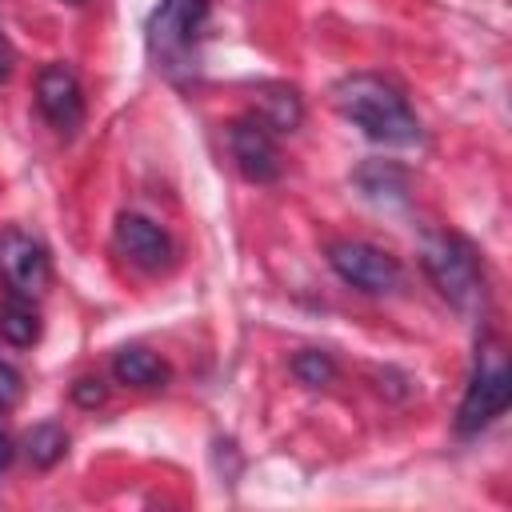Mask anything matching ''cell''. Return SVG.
<instances>
[{"mask_svg":"<svg viewBox=\"0 0 512 512\" xmlns=\"http://www.w3.org/2000/svg\"><path fill=\"white\" fill-rule=\"evenodd\" d=\"M332 104L344 120H352L368 140H380V144H396V148H408L420 140V120L412 112V104L404 100V92L384 80V76H372V72H356V76H344L336 88H332Z\"/></svg>","mask_w":512,"mask_h":512,"instance_id":"cell-1","label":"cell"},{"mask_svg":"<svg viewBox=\"0 0 512 512\" xmlns=\"http://www.w3.org/2000/svg\"><path fill=\"white\" fill-rule=\"evenodd\" d=\"M420 268L436 292L456 308H476L484 300V272L476 248L456 232H428L420 244Z\"/></svg>","mask_w":512,"mask_h":512,"instance_id":"cell-2","label":"cell"},{"mask_svg":"<svg viewBox=\"0 0 512 512\" xmlns=\"http://www.w3.org/2000/svg\"><path fill=\"white\" fill-rule=\"evenodd\" d=\"M328 264L344 284H352V288H360L368 296L396 292L400 280H404L400 260L392 252L368 244V240H332L328 244Z\"/></svg>","mask_w":512,"mask_h":512,"instance_id":"cell-3","label":"cell"},{"mask_svg":"<svg viewBox=\"0 0 512 512\" xmlns=\"http://www.w3.org/2000/svg\"><path fill=\"white\" fill-rule=\"evenodd\" d=\"M208 16V0H160L152 24H148V44L156 56V68L172 72L188 64V52L200 36V24Z\"/></svg>","mask_w":512,"mask_h":512,"instance_id":"cell-4","label":"cell"},{"mask_svg":"<svg viewBox=\"0 0 512 512\" xmlns=\"http://www.w3.org/2000/svg\"><path fill=\"white\" fill-rule=\"evenodd\" d=\"M508 400H512V372H508V364H504L500 352H488V356L476 364L472 384H468V392H464V400H460L456 428H460L464 436L488 428L496 416H504Z\"/></svg>","mask_w":512,"mask_h":512,"instance_id":"cell-5","label":"cell"},{"mask_svg":"<svg viewBox=\"0 0 512 512\" xmlns=\"http://www.w3.org/2000/svg\"><path fill=\"white\" fill-rule=\"evenodd\" d=\"M52 280V264H48V248L28 236L24 228H4L0 232V284L12 296H40Z\"/></svg>","mask_w":512,"mask_h":512,"instance_id":"cell-6","label":"cell"},{"mask_svg":"<svg viewBox=\"0 0 512 512\" xmlns=\"http://www.w3.org/2000/svg\"><path fill=\"white\" fill-rule=\"evenodd\" d=\"M228 152H232L240 176L252 180V184H268V180L280 176L276 132L260 116H252V112H244V116H236L228 124Z\"/></svg>","mask_w":512,"mask_h":512,"instance_id":"cell-7","label":"cell"},{"mask_svg":"<svg viewBox=\"0 0 512 512\" xmlns=\"http://www.w3.org/2000/svg\"><path fill=\"white\" fill-rule=\"evenodd\" d=\"M36 104L44 120L60 132L72 136L84 124V88L68 64H44L36 76Z\"/></svg>","mask_w":512,"mask_h":512,"instance_id":"cell-8","label":"cell"},{"mask_svg":"<svg viewBox=\"0 0 512 512\" xmlns=\"http://www.w3.org/2000/svg\"><path fill=\"white\" fill-rule=\"evenodd\" d=\"M116 248L144 272H160L172 264V236L140 212H124L116 220Z\"/></svg>","mask_w":512,"mask_h":512,"instance_id":"cell-9","label":"cell"},{"mask_svg":"<svg viewBox=\"0 0 512 512\" xmlns=\"http://www.w3.org/2000/svg\"><path fill=\"white\" fill-rule=\"evenodd\" d=\"M252 116H260L272 132H292V128L304 120L300 92H296V88H288V84H260V88H256Z\"/></svg>","mask_w":512,"mask_h":512,"instance_id":"cell-10","label":"cell"},{"mask_svg":"<svg viewBox=\"0 0 512 512\" xmlns=\"http://www.w3.org/2000/svg\"><path fill=\"white\" fill-rule=\"evenodd\" d=\"M112 372L128 388H160V384H168V364L156 352H148V348H124V352H116Z\"/></svg>","mask_w":512,"mask_h":512,"instance_id":"cell-11","label":"cell"},{"mask_svg":"<svg viewBox=\"0 0 512 512\" xmlns=\"http://www.w3.org/2000/svg\"><path fill=\"white\" fill-rule=\"evenodd\" d=\"M0 340L12 348H32L40 340V312L32 308L28 296L0 300Z\"/></svg>","mask_w":512,"mask_h":512,"instance_id":"cell-12","label":"cell"},{"mask_svg":"<svg viewBox=\"0 0 512 512\" xmlns=\"http://www.w3.org/2000/svg\"><path fill=\"white\" fill-rule=\"evenodd\" d=\"M24 452L36 468H52L56 460H64L68 452V432L60 424H36L28 436H24Z\"/></svg>","mask_w":512,"mask_h":512,"instance_id":"cell-13","label":"cell"},{"mask_svg":"<svg viewBox=\"0 0 512 512\" xmlns=\"http://www.w3.org/2000/svg\"><path fill=\"white\" fill-rule=\"evenodd\" d=\"M356 184L372 196V200H384V196H404V172L392 168V164H364L356 172Z\"/></svg>","mask_w":512,"mask_h":512,"instance_id":"cell-14","label":"cell"},{"mask_svg":"<svg viewBox=\"0 0 512 512\" xmlns=\"http://www.w3.org/2000/svg\"><path fill=\"white\" fill-rule=\"evenodd\" d=\"M292 372H296V380H300V384H308V388H320V384H332V376H336V364H332V356H328V352H316V348H308V352H300V356L292 360Z\"/></svg>","mask_w":512,"mask_h":512,"instance_id":"cell-15","label":"cell"},{"mask_svg":"<svg viewBox=\"0 0 512 512\" xmlns=\"http://www.w3.org/2000/svg\"><path fill=\"white\" fill-rule=\"evenodd\" d=\"M20 396H24V376H20L12 364H4V360H0V412L16 408V404H20Z\"/></svg>","mask_w":512,"mask_h":512,"instance_id":"cell-16","label":"cell"},{"mask_svg":"<svg viewBox=\"0 0 512 512\" xmlns=\"http://www.w3.org/2000/svg\"><path fill=\"white\" fill-rule=\"evenodd\" d=\"M104 396H108V388H104L100 380H92V376L76 380V388H72V400H76V404H84V408H96V404H104Z\"/></svg>","mask_w":512,"mask_h":512,"instance_id":"cell-17","label":"cell"},{"mask_svg":"<svg viewBox=\"0 0 512 512\" xmlns=\"http://www.w3.org/2000/svg\"><path fill=\"white\" fill-rule=\"evenodd\" d=\"M12 72V44L4 40V32H0V80Z\"/></svg>","mask_w":512,"mask_h":512,"instance_id":"cell-18","label":"cell"},{"mask_svg":"<svg viewBox=\"0 0 512 512\" xmlns=\"http://www.w3.org/2000/svg\"><path fill=\"white\" fill-rule=\"evenodd\" d=\"M12 456H16V448H12V440H8L4 432H0V472H4L8 464H12Z\"/></svg>","mask_w":512,"mask_h":512,"instance_id":"cell-19","label":"cell"},{"mask_svg":"<svg viewBox=\"0 0 512 512\" xmlns=\"http://www.w3.org/2000/svg\"><path fill=\"white\" fill-rule=\"evenodd\" d=\"M68 4H84V0H68Z\"/></svg>","mask_w":512,"mask_h":512,"instance_id":"cell-20","label":"cell"}]
</instances>
